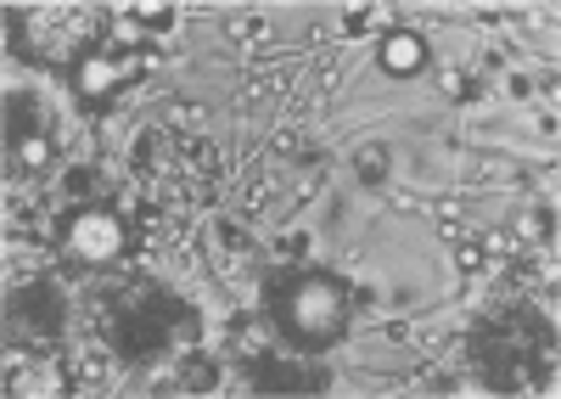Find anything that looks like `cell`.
I'll list each match as a JSON object with an SVG mask.
<instances>
[{"label":"cell","instance_id":"6da1fadb","mask_svg":"<svg viewBox=\"0 0 561 399\" xmlns=\"http://www.w3.org/2000/svg\"><path fill=\"white\" fill-rule=\"evenodd\" d=\"M264 304H270L275 332L287 338L293 349H304V354L332 349L348 332V287L337 276H325V271L275 276L270 293H264Z\"/></svg>","mask_w":561,"mask_h":399},{"label":"cell","instance_id":"7a4b0ae2","mask_svg":"<svg viewBox=\"0 0 561 399\" xmlns=\"http://www.w3.org/2000/svg\"><path fill=\"white\" fill-rule=\"evenodd\" d=\"M472 361H478V372L494 394L534 388L550 366V327L534 316V309H505V316L478 327Z\"/></svg>","mask_w":561,"mask_h":399},{"label":"cell","instance_id":"3957f363","mask_svg":"<svg viewBox=\"0 0 561 399\" xmlns=\"http://www.w3.org/2000/svg\"><path fill=\"white\" fill-rule=\"evenodd\" d=\"M185 332H197V316L169 293H129L113 309V343L124 361H152V354Z\"/></svg>","mask_w":561,"mask_h":399},{"label":"cell","instance_id":"277c9868","mask_svg":"<svg viewBox=\"0 0 561 399\" xmlns=\"http://www.w3.org/2000/svg\"><path fill=\"white\" fill-rule=\"evenodd\" d=\"M140 52H118V46H96V52H84L73 68H68V79H73V96L84 102V107H96V102H113L124 84H135L140 79Z\"/></svg>","mask_w":561,"mask_h":399},{"label":"cell","instance_id":"5b68a950","mask_svg":"<svg viewBox=\"0 0 561 399\" xmlns=\"http://www.w3.org/2000/svg\"><path fill=\"white\" fill-rule=\"evenodd\" d=\"M62 248L73 264H113L124 253V219L107 208V203H90L68 219V231H62Z\"/></svg>","mask_w":561,"mask_h":399},{"label":"cell","instance_id":"8992f818","mask_svg":"<svg viewBox=\"0 0 561 399\" xmlns=\"http://www.w3.org/2000/svg\"><path fill=\"white\" fill-rule=\"evenodd\" d=\"M7 158L18 174H39L51 163V129H45V113L34 96H12L7 102Z\"/></svg>","mask_w":561,"mask_h":399},{"label":"cell","instance_id":"52a82bcc","mask_svg":"<svg viewBox=\"0 0 561 399\" xmlns=\"http://www.w3.org/2000/svg\"><path fill=\"white\" fill-rule=\"evenodd\" d=\"M325 377L320 366L309 361H280V354H259L253 361V388L259 394H325Z\"/></svg>","mask_w":561,"mask_h":399},{"label":"cell","instance_id":"ba28073f","mask_svg":"<svg viewBox=\"0 0 561 399\" xmlns=\"http://www.w3.org/2000/svg\"><path fill=\"white\" fill-rule=\"evenodd\" d=\"M7 321L28 338V343H45V338H57V327H62V298L51 293V287H23L18 298H12V309H7Z\"/></svg>","mask_w":561,"mask_h":399},{"label":"cell","instance_id":"9c48e42d","mask_svg":"<svg viewBox=\"0 0 561 399\" xmlns=\"http://www.w3.org/2000/svg\"><path fill=\"white\" fill-rule=\"evenodd\" d=\"M382 68H388L393 79H415L421 68H427V39L410 34V29H393V34L382 39Z\"/></svg>","mask_w":561,"mask_h":399},{"label":"cell","instance_id":"30bf717a","mask_svg":"<svg viewBox=\"0 0 561 399\" xmlns=\"http://www.w3.org/2000/svg\"><path fill=\"white\" fill-rule=\"evenodd\" d=\"M185 388H214V366L208 361H192V366H185Z\"/></svg>","mask_w":561,"mask_h":399},{"label":"cell","instance_id":"8fae6325","mask_svg":"<svg viewBox=\"0 0 561 399\" xmlns=\"http://www.w3.org/2000/svg\"><path fill=\"white\" fill-rule=\"evenodd\" d=\"M359 174H365V181H382V174H388V152H365Z\"/></svg>","mask_w":561,"mask_h":399},{"label":"cell","instance_id":"7c38bea8","mask_svg":"<svg viewBox=\"0 0 561 399\" xmlns=\"http://www.w3.org/2000/svg\"><path fill=\"white\" fill-rule=\"evenodd\" d=\"M140 23H147V29H169V23H174V7H152V12H140Z\"/></svg>","mask_w":561,"mask_h":399}]
</instances>
